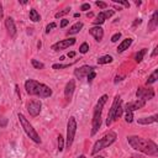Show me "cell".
Wrapping results in <instances>:
<instances>
[{
  "mask_svg": "<svg viewBox=\"0 0 158 158\" xmlns=\"http://www.w3.org/2000/svg\"><path fill=\"white\" fill-rule=\"evenodd\" d=\"M74 89H75V82L72 79L67 83L65 85V89H64V95H65V99L67 100H71L72 97H73V93H74Z\"/></svg>",
  "mask_w": 158,
  "mask_h": 158,
  "instance_id": "cell-14",
  "label": "cell"
},
{
  "mask_svg": "<svg viewBox=\"0 0 158 158\" xmlns=\"http://www.w3.org/2000/svg\"><path fill=\"white\" fill-rule=\"evenodd\" d=\"M37 46H38V48H41V46H42V43H41V41L37 43Z\"/></svg>",
  "mask_w": 158,
  "mask_h": 158,
  "instance_id": "cell-48",
  "label": "cell"
},
{
  "mask_svg": "<svg viewBox=\"0 0 158 158\" xmlns=\"http://www.w3.org/2000/svg\"><path fill=\"white\" fill-rule=\"evenodd\" d=\"M68 24H69V20L63 19V20H62V22H61V27H62V29H64V27H65L67 25H68Z\"/></svg>",
  "mask_w": 158,
  "mask_h": 158,
  "instance_id": "cell-39",
  "label": "cell"
},
{
  "mask_svg": "<svg viewBox=\"0 0 158 158\" xmlns=\"http://www.w3.org/2000/svg\"><path fill=\"white\" fill-rule=\"evenodd\" d=\"M122 111H124V109H122V106H121V104L116 107V111H115V116H114V120H119L120 118H121V115H122Z\"/></svg>",
  "mask_w": 158,
  "mask_h": 158,
  "instance_id": "cell-26",
  "label": "cell"
},
{
  "mask_svg": "<svg viewBox=\"0 0 158 158\" xmlns=\"http://www.w3.org/2000/svg\"><path fill=\"white\" fill-rule=\"evenodd\" d=\"M94 158H104L103 156H98V157H94Z\"/></svg>",
  "mask_w": 158,
  "mask_h": 158,
  "instance_id": "cell-51",
  "label": "cell"
},
{
  "mask_svg": "<svg viewBox=\"0 0 158 158\" xmlns=\"http://www.w3.org/2000/svg\"><path fill=\"white\" fill-rule=\"evenodd\" d=\"M82 29H83V22H80V21H79V22H75V24L68 30L67 35H68V36H69V35H75V33H78Z\"/></svg>",
  "mask_w": 158,
  "mask_h": 158,
  "instance_id": "cell-20",
  "label": "cell"
},
{
  "mask_svg": "<svg viewBox=\"0 0 158 158\" xmlns=\"http://www.w3.org/2000/svg\"><path fill=\"white\" fill-rule=\"evenodd\" d=\"M95 5L99 6L100 9H106V8H107V4L104 3V2H95Z\"/></svg>",
  "mask_w": 158,
  "mask_h": 158,
  "instance_id": "cell-35",
  "label": "cell"
},
{
  "mask_svg": "<svg viewBox=\"0 0 158 158\" xmlns=\"http://www.w3.org/2000/svg\"><path fill=\"white\" fill-rule=\"evenodd\" d=\"M57 142H58V151L62 152L64 149V139H63L62 135H59V136H58V141Z\"/></svg>",
  "mask_w": 158,
  "mask_h": 158,
  "instance_id": "cell-27",
  "label": "cell"
},
{
  "mask_svg": "<svg viewBox=\"0 0 158 158\" xmlns=\"http://www.w3.org/2000/svg\"><path fill=\"white\" fill-rule=\"evenodd\" d=\"M89 32H90V35L95 38V41H98V42H100L103 40V37H104V30L100 26L92 27V29L89 30Z\"/></svg>",
  "mask_w": 158,
  "mask_h": 158,
  "instance_id": "cell-15",
  "label": "cell"
},
{
  "mask_svg": "<svg viewBox=\"0 0 158 158\" xmlns=\"http://www.w3.org/2000/svg\"><path fill=\"white\" fill-rule=\"evenodd\" d=\"M41 84L42 83H38L37 80H33V79H29L26 80L25 83V89L27 94L30 95H38V92H40V88H41Z\"/></svg>",
  "mask_w": 158,
  "mask_h": 158,
  "instance_id": "cell-6",
  "label": "cell"
},
{
  "mask_svg": "<svg viewBox=\"0 0 158 158\" xmlns=\"http://www.w3.org/2000/svg\"><path fill=\"white\" fill-rule=\"evenodd\" d=\"M158 121V115H153V116H149V118H142V119H139L137 122L141 124V125H149V124H153V122H157Z\"/></svg>",
  "mask_w": 158,
  "mask_h": 158,
  "instance_id": "cell-18",
  "label": "cell"
},
{
  "mask_svg": "<svg viewBox=\"0 0 158 158\" xmlns=\"http://www.w3.org/2000/svg\"><path fill=\"white\" fill-rule=\"evenodd\" d=\"M74 56H75V52H69V53H68V57H71V58L74 57Z\"/></svg>",
  "mask_w": 158,
  "mask_h": 158,
  "instance_id": "cell-45",
  "label": "cell"
},
{
  "mask_svg": "<svg viewBox=\"0 0 158 158\" xmlns=\"http://www.w3.org/2000/svg\"><path fill=\"white\" fill-rule=\"evenodd\" d=\"M121 78H122V77H119V75H118V77L115 78V83H119V82L121 80Z\"/></svg>",
  "mask_w": 158,
  "mask_h": 158,
  "instance_id": "cell-46",
  "label": "cell"
},
{
  "mask_svg": "<svg viewBox=\"0 0 158 158\" xmlns=\"http://www.w3.org/2000/svg\"><path fill=\"white\" fill-rule=\"evenodd\" d=\"M31 63H32V65L35 67L36 69H43V68H44V64H43V63H41V62H38L37 59H32V61H31Z\"/></svg>",
  "mask_w": 158,
  "mask_h": 158,
  "instance_id": "cell-29",
  "label": "cell"
},
{
  "mask_svg": "<svg viewBox=\"0 0 158 158\" xmlns=\"http://www.w3.org/2000/svg\"><path fill=\"white\" fill-rule=\"evenodd\" d=\"M131 43H132V38H126V40H124V41L119 44V47H118V52H119V53H121V52H124V51L128 50V47L131 46Z\"/></svg>",
  "mask_w": 158,
  "mask_h": 158,
  "instance_id": "cell-19",
  "label": "cell"
},
{
  "mask_svg": "<svg viewBox=\"0 0 158 158\" xmlns=\"http://www.w3.org/2000/svg\"><path fill=\"white\" fill-rule=\"evenodd\" d=\"M94 72V68L93 67H90V65H83L80 67V68H77L74 71V75L77 77V79H83L84 77H86L89 73H92Z\"/></svg>",
  "mask_w": 158,
  "mask_h": 158,
  "instance_id": "cell-11",
  "label": "cell"
},
{
  "mask_svg": "<svg viewBox=\"0 0 158 158\" xmlns=\"http://www.w3.org/2000/svg\"><path fill=\"white\" fill-rule=\"evenodd\" d=\"M145 105H146V101L139 99V100H136V101L127 103L126 106H125V110H126V111H132V112H133V111H136V110H139V109H142Z\"/></svg>",
  "mask_w": 158,
  "mask_h": 158,
  "instance_id": "cell-12",
  "label": "cell"
},
{
  "mask_svg": "<svg viewBox=\"0 0 158 158\" xmlns=\"http://www.w3.org/2000/svg\"><path fill=\"white\" fill-rule=\"evenodd\" d=\"M103 12H104L105 17H106V19H109V17H111L112 15H114V12H115V11H114V10H105V11H103Z\"/></svg>",
  "mask_w": 158,
  "mask_h": 158,
  "instance_id": "cell-34",
  "label": "cell"
},
{
  "mask_svg": "<svg viewBox=\"0 0 158 158\" xmlns=\"http://www.w3.org/2000/svg\"><path fill=\"white\" fill-rule=\"evenodd\" d=\"M111 62H112V57L109 56V54L98 58V64H107V63H111Z\"/></svg>",
  "mask_w": 158,
  "mask_h": 158,
  "instance_id": "cell-22",
  "label": "cell"
},
{
  "mask_svg": "<svg viewBox=\"0 0 158 158\" xmlns=\"http://www.w3.org/2000/svg\"><path fill=\"white\" fill-rule=\"evenodd\" d=\"M158 26V11H154L153 15H152V19L151 21L148 22V31H154Z\"/></svg>",
  "mask_w": 158,
  "mask_h": 158,
  "instance_id": "cell-17",
  "label": "cell"
},
{
  "mask_svg": "<svg viewBox=\"0 0 158 158\" xmlns=\"http://www.w3.org/2000/svg\"><path fill=\"white\" fill-rule=\"evenodd\" d=\"M121 104V98L119 95L115 97L114 99V103H112L111 107H110V111L107 114V119H106V126H110L112 124V121H114V116H115V111H116V107Z\"/></svg>",
  "mask_w": 158,
  "mask_h": 158,
  "instance_id": "cell-9",
  "label": "cell"
},
{
  "mask_svg": "<svg viewBox=\"0 0 158 158\" xmlns=\"http://www.w3.org/2000/svg\"><path fill=\"white\" fill-rule=\"evenodd\" d=\"M71 65H72V63H69V64H53L52 68L53 69H64V68H68Z\"/></svg>",
  "mask_w": 158,
  "mask_h": 158,
  "instance_id": "cell-31",
  "label": "cell"
},
{
  "mask_svg": "<svg viewBox=\"0 0 158 158\" xmlns=\"http://www.w3.org/2000/svg\"><path fill=\"white\" fill-rule=\"evenodd\" d=\"M127 142L132 148H135L136 151H140L145 154H148V156L158 154V146L151 140L142 139L139 136H130V137H127Z\"/></svg>",
  "mask_w": 158,
  "mask_h": 158,
  "instance_id": "cell-1",
  "label": "cell"
},
{
  "mask_svg": "<svg viewBox=\"0 0 158 158\" xmlns=\"http://www.w3.org/2000/svg\"><path fill=\"white\" fill-rule=\"evenodd\" d=\"M120 37H121V33H120V32H118V33H115L114 36H112V37H111V42H118Z\"/></svg>",
  "mask_w": 158,
  "mask_h": 158,
  "instance_id": "cell-37",
  "label": "cell"
},
{
  "mask_svg": "<svg viewBox=\"0 0 158 158\" xmlns=\"http://www.w3.org/2000/svg\"><path fill=\"white\" fill-rule=\"evenodd\" d=\"M17 118H19L20 124H21L22 128H24V131L26 132L27 136H29L33 142H36V143H41V139H40V136H38V133L36 132V130L33 128V126L30 124V121H29L24 115H22V114H19Z\"/></svg>",
  "mask_w": 158,
  "mask_h": 158,
  "instance_id": "cell-4",
  "label": "cell"
},
{
  "mask_svg": "<svg viewBox=\"0 0 158 158\" xmlns=\"http://www.w3.org/2000/svg\"><path fill=\"white\" fill-rule=\"evenodd\" d=\"M86 16H88V17H92V16H93V12H88Z\"/></svg>",
  "mask_w": 158,
  "mask_h": 158,
  "instance_id": "cell-47",
  "label": "cell"
},
{
  "mask_svg": "<svg viewBox=\"0 0 158 158\" xmlns=\"http://www.w3.org/2000/svg\"><path fill=\"white\" fill-rule=\"evenodd\" d=\"M75 132H77V121H75V118L71 116L68 120V124H67V142H65L67 148H69L73 145Z\"/></svg>",
  "mask_w": 158,
  "mask_h": 158,
  "instance_id": "cell-5",
  "label": "cell"
},
{
  "mask_svg": "<svg viewBox=\"0 0 158 158\" xmlns=\"http://www.w3.org/2000/svg\"><path fill=\"white\" fill-rule=\"evenodd\" d=\"M106 101H107V97L103 95L99 99V101H98V104H97V106L94 109L93 122H92V136H94V135L99 131L100 126H101V111H103V107L106 104Z\"/></svg>",
  "mask_w": 158,
  "mask_h": 158,
  "instance_id": "cell-2",
  "label": "cell"
},
{
  "mask_svg": "<svg viewBox=\"0 0 158 158\" xmlns=\"http://www.w3.org/2000/svg\"><path fill=\"white\" fill-rule=\"evenodd\" d=\"M69 12H71V8H65V9H63L62 11L57 12L54 16H56V19H59V17H62V16H64V15H67V14H69Z\"/></svg>",
  "mask_w": 158,
  "mask_h": 158,
  "instance_id": "cell-28",
  "label": "cell"
},
{
  "mask_svg": "<svg viewBox=\"0 0 158 158\" xmlns=\"http://www.w3.org/2000/svg\"><path fill=\"white\" fill-rule=\"evenodd\" d=\"M78 158H86V157H85V156H83V154H82V156H79V157H78Z\"/></svg>",
  "mask_w": 158,
  "mask_h": 158,
  "instance_id": "cell-50",
  "label": "cell"
},
{
  "mask_svg": "<svg viewBox=\"0 0 158 158\" xmlns=\"http://www.w3.org/2000/svg\"><path fill=\"white\" fill-rule=\"evenodd\" d=\"M135 4H136V5L139 6V5H141V2H135Z\"/></svg>",
  "mask_w": 158,
  "mask_h": 158,
  "instance_id": "cell-49",
  "label": "cell"
},
{
  "mask_svg": "<svg viewBox=\"0 0 158 158\" xmlns=\"http://www.w3.org/2000/svg\"><path fill=\"white\" fill-rule=\"evenodd\" d=\"M157 53H158V46H156V47H154V50H153V52H152V57H156V56H157Z\"/></svg>",
  "mask_w": 158,
  "mask_h": 158,
  "instance_id": "cell-43",
  "label": "cell"
},
{
  "mask_svg": "<svg viewBox=\"0 0 158 158\" xmlns=\"http://www.w3.org/2000/svg\"><path fill=\"white\" fill-rule=\"evenodd\" d=\"M125 120H126V122H128V124H131V122L133 121V112H132V111H126Z\"/></svg>",
  "mask_w": 158,
  "mask_h": 158,
  "instance_id": "cell-30",
  "label": "cell"
},
{
  "mask_svg": "<svg viewBox=\"0 0 158 158\" xmlns=\"http://www.w3.org/2000/svg\"><path fill=\"white\" fill-rule=\"evenodd\" d=\"M6 124H8V119H0V126L2 127H5L6 126Z\"/></svg>",
  "mask_w": 158,
  "mask_h": 158,
  "instance_id": "cell-41",
  "label": "cell"
},
{
  "mask_svg": "<svg viewBox=\"0 0 158 158\" xmlns=\"http://www.w3.org/2000/svg\"><path fill=\"white\" fill-rule=\"evenodd\" d=\"M5 27L8 30V33L10 35V37H15L16 35V25H15V21L12 17H6L5 20Z\"/></svg>",
  "mask_w": 158,
  "mask_h": 158,
  "instance_id": "cell-13",
  "label": "cell"
},
{
  "mask_svg": "<svg viewBox=\"0 0 158 158\" xmlns=\"http://www.w3.org/2000/svg\"><path fill=\"white\" fill-rule=\"evenodd\" d=\"M30 20H32L33 22H38L41 20V16H40V14L37 12L36 9H31L30 10Z\"/></svg>",
  "mask_w": 158,
  "mask_h": 158,
  "instance_id": "cell-21",
  "label": "cell"
},
{
  "mask_svg": "<svg viewBox=\"0 0 158 158\" xmlns=\"http://www.w3.org/2000/svg\"><path fill=\"white\" fill-rule=\"evenodd\" d=\"M147 53V48H142L140 52H137L136 53V57H135V59H136V62L137 63H140L142 59H143V57H145V54Z\"/></svg>",
  "mask_w": 158,
  "mask_h": 158,
  "instance_id": "cell-24",
  "label": "cell"
},
{
  "mask_svg": "<svg viewBox=\"0 0 158 158\" xmlns=\"http://www.w3.org/2000/svg\"><path fill=\"white\" fill-rule=\"evenodd\" d=\"M3 15H4V10H3V5H2V3H0V19L3 17Z\"/></svg>",
  "mask_w": 158,
  "mask_h": 158,
  "instance_id": "cell-44",
  "label": "cell"
},
{
  "mask_svg": "<svg viewBox=\"0 0 158 158\" xmlns=\"http://www.w3.org/2000/svg\"><path fill=\"white\" fill-rule=\"evenodd\" d=\"M141 22H142V20H141V19H136V20L133 21V26H136V25H140Z\"/></svg>",
  "mask_w": 158,
  "mask_h": 158,
  "instance_id": "cell-42",
  "label": "cell"
},
{
  "mask_svg": "<svg viewBox=\"0 0 158 158\" xmlns=\"http://www.w3.org/2000/svg\"><path fill=\"white\" fill-rule=\"evenodd\" d=\"M95 77H97V73H95V72L89 73V74L86 75V78H88V82H89V83H92V82H93V79H94Z\"/></svg>",
  "mask_w": 158,
  "mask_h": 158,
  "instance_id": "cell-33",
  "label": "cell"
},
{
  "mask_svg": "<svg viewBox=\"0 0 158 158\" xmlns=\"http://www.w3.org/2000/svg\"><path fill=\"white\" fill-rule=\"evenodd\" d=\"M41 107H42V104L40 100H32L27 104V111H29V114L31 116H37L40 115V112H41Z\"/></svg>",
  "mask_w": 158,
  "mask_h": 158,
  "instance_id": "cell-10",
  "label": "cell"
},
{
  "mask_svg": "<svg viewBox=\"0 0 158 158\" xmlns=\"http://www.w3.org/2000/svg\"><path fill=\"white\" fill-rule=\"evenodd\" d=\"M115 141H116V133L112 132V131H110L109 133L105 135L104 137H101L99 141H97V142L94 143L93 149H92V154H97L99 151H101V149L109 147L110 145L114 143Z\"/></svg>",
  "mask_w": 158,
  "mask_h": 158,
  "instance_id": "cell-3",
  "label": "cell"
},
{
  "mask_svg": "<svg viewBox=\"0 0 158 158\" xmlns=\"http://www.w3.org/2000/svg\"><path fill=\"white\" fill-rule=\"evenodd\" d=\"M136 97L143 101L151 100L154 97V90L152 88H139L136 92Z\"/></svg>",
  "mask_w": 158,
  "mask_h": 158,
  "instance_id": "cell-8",
  "label": "cell"
},
{
  "mask_svg": "<svg viewBox=\"0 0 158 158\" xmlns=\"http://www.w3.org/2000/svg\"><path fill=\"white\" fill-rule=\"evenodd\" d=\"M74 43H75V38L69 37V38H67V40H62V41H59V42L53 43L51 48H52L53 51H62V50H65V48L73 46Z\"/></svg>",
  "mask_w": 158,
  "mask_h": 158,
  "instance_id": "cell-7",
  "label": "cell"
},
{
  "mask_svg": "<svg viewBox=\"0 0 158 158\" xmlns=\"http://www.w3.org/2000/svg\"><path fill=\"white\" fill-rule=\"evenodd\" d=\"M88 51H89V44H88L86 42L82 43V46L79 47V52H80V53H86Z\"/></svg>",
  "mask_w": 158,
  "mask_h": 158,
  "instance_id": "cell-32",
  "label": "cell"
},
{
  "mask_svg": "<svg viewBox=\"0 0 158 158\" xmlns=\"http://www.w3.org/2000/svg\"><path fill=\"white\" fill-rule=\"evenodd\" d=\"M115 3H118V4H121V5H124L125 8H130V3H127V2H124V0H114Z\"/></svg>",
  "mask_w": 158,
  "mask_h": 158,
  "instance_id": "cell-36",
  "label": "cell"
},
{
  "mask_svg": "<svg viewBox=\"0 0 158 158\" xmlns=\"http://www.w3.org/2000/svg\"><path fill=\"white\" fill-rule=\"evenodd\" d=\"M51 95H52V89L50 86H47L46 84H41V88H40V92H38L37 97L44 99V98H50Z\"/></svg>",
  "mask_w": 158,
  "mask_h": 158,
  "instance_id": "cell-16",
  "label": "cell"
},
{
  "mask_svg": "<svg viewBox=\"0 0 158 158\" xmlns=\"http://www.w3.org/2000/svg\"><path fill=\"white\" fill-rule=\"evenodd\" d=\"M80 10H83V11H86V10H90V4H83L82 6H80Z\"/></svg>",
  "mask_w": 158,
  "mask_h": 158,
  "instance_id": "cell-40",
  "label": "cell"
},
{
  "mask_svg": "<svg viewBox=\"0 0 158 158\" xmlns=\"http://www.w3.org/2000/svg\"><path fill=\"white\" fill-rule=\"evenodd\" d=\"M54 27H56V24H54V22H52V24L47 25V27H46V33H50V31H51L52 29H54Z\"/></svg>",
  "mask_w": 158,
  "mask_h": 158,
  "instance_id": "cell-38",
  "label": "cell"
},
{
  "mask_svg": "<svg viewBox=\"0 0 158 158\" xmlns=\"http://www.w3.org/2000/svg\"><path fill=\"white\" fill-rule=\"evenodd\" d=\"M157 79H158V69H156V71L148 77V79H147V85H148V84H153Z\"/></svg>",
  "mask_w": 158,
  "mask_h": 158,
  "instance_id": "cell-25",
  "label": "cell"
},
{
  "mask_svg": "<svg viewBox=\"0 0 158 158\" xmlns=\"http://www.w3.org/2000/svg\"><path fill=\"white\" fill-rule=\"evenodd\" d=\"M105 20H106V17H105L104 12L101 11V12H99V15L97 16V20H94V24H95L97 26H99V25L104 24V22H105Z\"/></svg>",
  "mask_w": 158,
  "mask_h": 158,
  "instance_id": "cell-23",
  "label": "cell"
}]
</instances>
